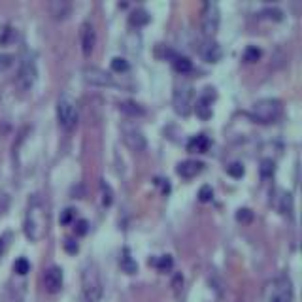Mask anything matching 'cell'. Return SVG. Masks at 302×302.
Masks as SVG:
<instances>
[{"label": "cell", "mask_w": 302, "mask_h": 302, "mask_svg": "<svg viewBox=\"0 0 302 302\" xmlns=\"http://www.w3.org/2000/svg\"><path fill=\"white\" fill-rule=\"evenodd\" d=\"M172 62H174L176 72H180V74H187V72H191V68H193V62H191L187 57H181V55H176Z\"/></svg>", "instance_id": "22"}, {"label": "cell", "mask_w": 302, "mask_h": 302, "mask_svg": "<svg viewBox=\"0 0 302 302\" xmlns=\"http://www.w3.org/2000/svg\"><path fill=\"white\" fill-rule=\"evenodd\" d=\"M45 233H47V210H45V204L42 202V199L34 197L26 208L25 234L28 240L38 242L45 236Z\"/></svg>", "instance_id": "1"}, {"label": "cell", "mask_w": 302, "mask_h": 302, "mask_svg": "<svg viewBox=\"0 0 302 302\" xmlns=\"http://www.w3.org/2000/svg\"><path fill=\"white\" fill-rule=\"evenodd\" d=\"M43 287L47 293H59L62 287V270L59 267H51L43 274Z\"/></svg>", "instance_id": "12"}, {"label": "cell", "mask_w": 302, "mask_h": 302, "mask_svg": "<svg viewBox=\"0 0 302 302\" xmlns=\"http://www.w3.org/2000/svg\"><path fill=\"white\" fill-rule=\"evenodd\" d=\"M57 119L64 130H72L78 125V106L74 102V98H70L68 95H62L57 102Z\"/></svg>", "instance_id": "4"}, {"label": "cell", "mask_w": 302, "mask_h": 302, "mask_svg": "<svg viewBox=\"0 0 302 302\" xmlns=\"http://www.w3.org/2000/svg\"><path fill=\"white\" fill-rule=\"evenodd\" d=\"M214 98H216V93H214L212 87H206L202 91V95L197 98L195 110H197V115L200 119H210L212 117V102H214Z\"/></svg>", "instance_id": "11"}, {"label": "cell", "mask_w": 302, "mask_h": 302, "mask_svg": "<svg viewBox=\"0 0 302 302\" xmlns=\"http://www.w3.org/2000/svg\"><path fill=\"white\" fill-rule=\"evenodd\" d=\"M100 189H102V202H104V206H110L113 202V191L112 187L106 183V181H102L100 183Z\"/></svg>", "instance_id": "28"}, {"label": "cell", "mask_w": 302, "mask_h": 302, "mask_svg": "<svg viewBox=\"0 0 302 302\" xmlns=\"http://www.w3.org/2000/svg\"><path fill=\"white\" fill-rule=\"evenodd\" d=\"M72 11V4L66 0H53L49 2V13L55 19H66Z\"/></svg>", "instance_id": "16"}, {"label": "cell", "mask_w": 302, "mask_h": 302, "mask_svg": "<svg viewBox=\"0 0 302 302\" xmlns=\"http://www.w3.org/2000/svg\"><path fill=\"white\" fill-rule=\"evenodd\" d=\"M119 265H121V270L125 272V274H134L136 270H138V265H136V261L130 257V251L125 248L123 253H121V259H119Z\"/></svg>", "instance_id": "18"}, {"label": "cell", "mask_w": 302, "mask_h": 302, "mask_svg": "<svg viewBox=\"0 0 302 302\" xmlns=\"http://www.w3.org/2000/svg\"><path fill=\"white\" fill-rule=\"evenodd\" d=\"M193 98H195V93H193V85L191 83H181V85L176 87L172 96V104L174 110L178 115H189L191 110H193Z\"/></svg>", "instance_id": "5"}, {"label": "cell", "mask_w": 302, "mask_h": 302, "mask_svg": "<svg viewBox=\"0 0 302 302\" xmlns=\"http://www.w3.org/2000/svg\"><path fill=\"white\" fill-rule=\"evenodd\" d=\"M15 38V30L11 26H2L0 28V45H8V43L13 42Z\"/></svg>", "instance_id": "25"}, {"label": "cell", "mask_w": 302, "mask_h": 302, "mask_svg": "<svg viewBox=\"0 0 302 302\" xmlns=\"http://www.w3.org/2000/svg\"><path fill=\"white\" fill-rule=\"evenodd\" d=\"M212 197H214V191H212V187L210 185H202L199 191V200L200 202H210L212 200Z\"/></svg>", "instance_id": "33"}, {"label": "cell", "mask_w": 302, "mask_h": 302, "mask_svg": "<svg viewBox=\"0 0 302 302\" xmlns=\"http://www.w3.org/2000/svg\"><path fill=\"white\" fill-rule=\"evenodd\" d=\"M244 172H246V170H244V164L242 163H231L227 166V174L233 176V178H242Z\"/></svg>", "instance_id": "30"}, {"label": "cell", "mask_w": 302, "mask_h": 302, "mask_svg": "<svg viewBox=\"0 0 302 302\" xmlns=\"http://www.w3.org/2000/svg\"><path fill=\"white\" fill-rule=\"evenodd\" d=\"M8 240H9V234H4V236H0V257L4 255V251L8 250Z\"/></svg>", "instance_id": "38"}, {"label": "cell", "mask_w": 302, "mask_h": 302, "mask_svg": "<svg viewBox=\"0 0 302 302\" xmlns=\"http://www.w3.org/2000/svg\"><path fill=\"white\" fill-rule=\"evenodd\" d=\"M13 270H15L17 274H21V276H25L26 272L30 270V265H28V261H26L25 257H19V259L13 263Z\"/></svg>", "instance_id": "29"}, {"label": "cell", "mask_w": 302, "mask_h": 302, "mask_svg": "<svg viewBox=\"0 0 302 302\" xmlns=\"http://www.w3.org/2000/svg\"><path fill=\"white\" fill-rule=\"evenodd\" d=\"M261 15H263V17H268V19H274V21H280V19L284 17V11L278 8H267L261 11Z\"/></svg>", "instance_id": "31"}, {"label": "cell", "mask_w": 302, "mask_h": 302, "mask_svg": "<svg viewBox=\"0 0 302 302\" xmlns=\"http://www.w3.org/2000/svg\"><path fill=\"white\" fill-rule=\"evenodd\" d=\"M72 217H74V210H72V208H66V210L62 212V216H60V223L68 225L70 221H72Z\"/></svg>", "instance_id": "36"}, {"label": "cell", "mask_w": 302, "mask_h": 302, "mask_svg": "<svg viewBox=\"0 0 302 302\" xmlns=\"http://www.w3.org/2000/svg\"><path fill=\"white\" fill-rule=\"evenodd\" d=\"M268 302H293V285L289 278H276L268 287Z\"/></svg>", "instance_id": "6"}, {"label": "cell", "mask_w": 302, "mask_h": 302, "mask_svg": "<svg viewBox=\"0 0 302 302\" xmlns=\"http://www.w3.org/2000/svg\"><path fill=\"white\" fill-rule=\"evenodd\" d=\"M95 43H96L95 28H93V25H91L89 21H85V23L81 25V51H83L85 57H89V55L93 53Z\"/></svg>", "instance_id": "13"}, {"label": "cell", "mask_w": 302, "mask_h": 302, "mask_svg": "<svg viewBox=\"0 0 302 302\" xmlns=\"http://www.w3.org/2000/svg\"><path fill=\"white\" fill-rule=\"evenodd\" d=\"M13 62V57L8 55V53H0V72H6V70L11 66Z\"/></svg>", "instance_id": "34"}, {"label": "cell", "mask_w": 302, "mask_h": 302, "mask_svg": "<svg viewBox=\"0 0 302 302\" xmlns=\"http://www.w3.org/2000/svg\"><path fill=\"white\" fill-rule=\"evenodd\" d=\"M259 59H261L259 47H255V45L246 47V51H244V60H246V62H255V60H259Z\"/></svg>", "instance_id": "26"}, {"label": "cell", "mask_w": 302, "mask_h": 302, "mask_svg": "<svg viewBox=\"0 0 302 302\" xmlns=\"http://www.w3.org/2000/svg\"><path fill=\"white\" fill-rule=\"evenodd\" d=\"M259 170H261V176H263L265 180H270V178L274 176V172H276V164H274L272 159H263Z\"/></svg>", "instance_id": "23"}, {"label": "cell", "mask_w": 302, "mask_h": 302, "mask_svg": "<svg viewBox=\"0 0 302 302\" xmlns=\"http://www.w3.org/2000/svg\"><path fill=\"white\" fill-rule=\"evenodd\" d=\"M112 68L113 72H127L129 70V62L125 59H121V57H115V59H112Z\"/></svg>", "instance_id": "32"}, {"label": "cell", "mask_w": 302, "mask_h": 302, "mask_svg": "<svg viewBox=\"0 0 302 302\" xmlns=\"http://www.w3.org/2000/svg\"><path fill=\"white\" fill-rule=\"evenodd\" d=\"M119 110L125 115H129V117H142L144 115V108L140 106V104L136 102H132V100H125V102H121L119 104Z\"/></svg>", "instance_id": "19"}, {"label": "cell", "mask_w": 302, "mask_h": 302, "mask_svg": "<svg viewBox=\"0 0 302 302\" xmlns=\"http://www.w3.org/2000/svg\"><path fill=\"white\" fill-rule=\"evenodd\" d=\"M83 79H85L89 85H96V87L115 85L112 76H110L106 70L98 68V66H87V68L83 70Z\"/></svg>", "instance_id": "10"}, {"label": "cell", "mask_w": 302, "mask_h": 302, "mask_svg": "<svg viewBox=\"0 0 302 302\" xmlns=\"http://www.w3.org/2000/svg\"><path fill=\"white\" fill-rule=\"evenodd\" d=\"M202 168H204V164L200 161H183V163L178 164V174L185 180H191V178L199 176L202 172Z\"/></svg>", "instance_id": "15"}, {"label": "cell", "mask_w": 302, "mask_h": 302, "mask_svg": "<svg viewBox=\"0 0 302 302\" xmlns=\"http://www.w3.org/2000/svg\"><path fill=\"white\" fill-rule=\"evenodd\" d=\"M125 45H127V49L130 53H140L142 51V38H140L138 32H129L127 38H125Z\"/></svg>", "instance_id": "20"}, {"label": "cell", "mask_w": 302, "mask_h": 302, "mask_svg": "<svg viewBox=\"0 0 302 302\" xmlns=\"http://www.w3.org/2000/svg\"><path fill=\"white\" fill-rule=\"evenodd\" d=\"M74 229H76V234H78V236H83V234H87V231H89V223H87L85 219H78V221L74 223Z\"/></svg>", "instance_id": "35"}, {"label": "cell", "mask_w": 302, "mask_h": 302, "mask_svg": "<svg viewBox=\"0 0 302 302\" xmlns=\"http://www.w3.org/2000/svg\"><path fill=\"white\" fill-rule=\"evenodd\" d=\"M149 265L157 267V270H161V272H168V270L172 268V257H170V255H163V257H159V259L149 261Z\"/></svg>", "instance_id": "24"}, {"label": "cell", "mask_w": 302, "mask_h": 302, "mask_svg": "<svg viewBox=\"0 0 302 302\" xmlns=\"http://www.w3.org/2000/svg\"><path fill=\"white\" fill-rule=\"evenodd\" d=\"M208 147H210V140L204 134H199V136L191 138L189 144H187V149H189L191 153H206Z\"/></svg>", "instance_id": "17"}, {"label": "cell", "mask_w": 302, "mask_h": 302, "mask_svg": "<svg viewBox=\"0 0 302 302\" xmlns=\"http://www.w3.org/2000/svg\"><path fill=\"white\" fill-rule=\"evenodd\" d=\"M130 25L132 26H144V25H147L149 23V15H147V11L146 9H134L132 13H130Z\"/></svg>", "instance_id": "21"}, {"label": "cell", "mask_w": 302, "mask_h": 302, "mask_svg": "<svg viewBox=\"0 0 302 302\" xmlns=\"http://www.w3.org/2000/svg\"><path fill=\"white\" fill-rule=\"evenodd\" d=\"M123 142L127 144L129 149L136 151V153L146 151V147H147L144 132L140 129H136V127H130V125H125V127H123Z\"/></svg>", "instance_id": "9"}, {"label": "cell", "mask_w": 302, "mask_h": 302, "mask_svg": "<svg viewBox=\"0 0 302 302\" xmlns=\"http://www.w3.org/2000/svg\"><path fill=\"white\" fill-rule=\"evenodd\" d=\"M64 250L68 251V253H76V251H78V244L74 240H70V238H66V240H64Z\"/></svg>", "instance_id": "37"}, {"label": "cell", "mask_w": 302, "mask_h": 302, "mask_svg": "<svg viewBox=\"0 0 302 302\" xmlns=\"http://www.w3.org/2000/svg\"><path fill=\"white\" fill-rule=\"evenodd\" d=\"M81 293L85 302H98L102 297L100 270L95 263H87L81 270Z\"/></svg>", "instance_id": "2"}, {"label": "cell", "mask_w": 302, "mask_h": 302, "mask_svg": "<svg viewBox=\"0 0 302 302\" xmlns=\"http://www.w3.org/2000/svg\"><path fill=\"white\" fill-rule=\"evenodd\" d=\"M219 26V8L216 2H206L202 9V34L212 38Z\"/></svg>", "instance_id": "7"}, {"label": "cell", "mask_w": 302, "mask_h": 302, "mask_svg": "<svg viewBox=\"0 0 302 302\" xmlns=\"http://www.w3.org/2000/svg\"><path fill=\"white\" fill-rule=\"evenodd\" d=\"M200 55H202V59L208 60V62H217V60L223 57V49H221V45H219L217 42L208 40V42L202 45Z\"/></svg>", "instance_id": "14"}, {"label": "cell", "mask_w": 302, "mask_h": 302, "mask_svg": "<svg viewBox=\"0 0 302 302\" xmlns=\"http://www.w3.org/2000/svg\"><path fill=\"white\" fill-rule=\"evenodd\" d=\"M36 76H38V72H36V62L32 59H25L21 62V66H19L17 78H15V83H17L19 91H28L30 87L34 85Z\"/></svg>", "instance_id": "8"}, {"label": "cell", "mask_w": 302, "mask_h": 302, "mask_svg": "<svg viewBox=\"0 0 302 302\" xmlns=\"http://www.w3.org/2000/svg\"><path fill=\"white\" fill-rule=\"evenodd\" d=\"M282 113V102L276 98H263L251 106V119L259 123H272L276 121Z\"/></svg>", "instance_id": "3"}, {"label": "cell", "mask_w": 302, "mask_h": 302, "mask_svg": "<svg viewBox=\"0 0 302 302\" xmlns=\"http://www.w3.org/2000/svg\"><path fill=\"white\" fill-rule=\"evenodd\" d=\"M236 221H240V223L248 225L253 221V212H251L250 208H240L238 212H236Z\"/></svg>", "instance_id": "27"}]
</instances>
